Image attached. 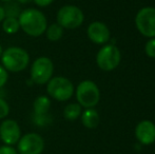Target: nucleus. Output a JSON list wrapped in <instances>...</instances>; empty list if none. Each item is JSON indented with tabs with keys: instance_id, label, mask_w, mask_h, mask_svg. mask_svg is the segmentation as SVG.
<instances>
[{
	"instance_id": "5701e85b",
	"label": "nucleus",
	"mask_w": 155,
	"mask_h": 154,
	"mask_svg": "<svg viewBox=\"0 0 155 154\" xmlns=\"http://www.w3.org/2000/svg\"><path fill=\"white\" fill-rule=\"evenodd\" d=\"M33 1H34L38 6H41V8H43V6L50 5V4H51L52 2L54 1V0H33Z\"/></svg>"
},
{
	"instance_id": "7ed1b4c3",
	"label": "nucleus",
	"mask_w": 155,
	"mask_h": 154,
	"mask_svg": "<svg viewBox=\"0 0 155 154\" xmlns=\"http://www.w3.org/2000/svg\"><path fill=\"white\" fill-rule=\"evenodd\" d=\"M76 98L81 107L93 108L99 103L100 92L97 84L91 80H84L77 87Z\"/></svg>"
},
{
	"instance_id": "ddd939ff",
	"label": "nucleus",
	"mask_w": 155,
	"mask_h": 154,
	"mask_svg": "<svg viewBox=\"0 0 155 154\" xmlns=\"http://www.w3.org/2000/svg\"><path fill=\"white\" fill-rule=\"evenodd\" d=\"M82 125L88 129H95L99 123V114L96 110L89 108L81 114Z\"/></svg>"
},
{
	"instance_id": "f3484780",
	"label": "nucleus",
	"mask_w": 155,
	"mask_h": 154,
	"mask_svg": "<svg viewBox=\"0 0 155 154\" xmlns=\"http://www.w3.org/2000/svg\"><path fill=\"white\" fill-rule=\"evenodd\" d=\"M45 32H47V38L50 41H57L62 37L63 29L58 23H53L47 28Z\"/></svg>"
},
{
	"instance_id": "9b49d317",
	"label": "nucleus",
	"mask_w": 155,
	"mask_h": 154,
	"mask_svg": "<svg viewBox=\"0 0 155 154\" xmlns=\"http://www.w3.org/2000/svg\"><path fill=\"white\" fill-rule=\"evenodd\" d=\"M87 33H88V37L90 38V40L96 44H104L108 42L110 39V31L108 27L99 21L91 23L88 27Z\"/></svg>"
},
{
	"instance_id": "6e6552de",
	"label": "nucleus",
	"mask_w": 155,
	"mask_h": 154,
	"mask_svg": "<svg viewBox=\"0 0 155 154\" xmlns=\"http://www.w3.org/2000/svg\"><path fill=\"white\" fill-rule=\"evenodd\" d=\"M135 25L140 34L146 37H155V8L147 6L137 13Z\"/></svg>"
},
{
	"instance_id": "4be33fe9",
	"label": "nucleus",
	"mask_w": 155,
	"mask_h": 154,
	"mask_svg": "<svg viewBox=\"0 0 155 154\" xmlns=\"http://www.w3.org/2000/svg\"><path fill=\"white\" fill-rule=\"evenodd\" d=\"M0 154H18V151L12 146L5 145V146L0 147Z\"/></svg>"
},
{
	"instance_id": "0eeeda50",
	"label": "nucleus",
	"mask_w": 155,
	"mask_h": 154,
	"mask_svg": "<svg viewBox=\"0 0 155 154\" xmlns=\"http://www.w3.org/2000/svg\"><path fill=\"white\" fill-rule=\"evenodd\" d=\"M120 52L113 44H107L99 50L96 56V62L102 71H112L120 62Z\"/></svg>"
},
{
	"instance_id": "dca6fc26",
	"label": "nucleus",
	"mask_w": 155,
	"mask_h": 154,
	"mask_svg": "<svg viewBox=\"0 0 155 154\" xmlns=\"http://www.w3.org/2000/svg\"><path fill=\"white\" fill-rule=\"evenodd\" d=\"M2 29L6 34H10V35L17 33L18 30L20 29L18 19L14 17H5L4 20L2 21Z\"/></svg>"
},
{
	"instance_id": "4468645a",
	"label": "nucleus",
	"mask_w": 155,
	"mask_h": 154,
	"mask_svg": "<svg viewBox=\"0 0 155 154\" xmlns=\"http://www.w3.org/2000/svg\"><path fill=\"white\" fill-rule=\"evenodd\" d=\"M51 108V100L48 96H39L34 101V112L36 115H47Z\"/></svg>"
},
{
	"instance_id": "b1692460",
	"label": "nucleus",
	"mask_w": 155,
	"mask_h": 154,
	"mask_svg": "<svg viewBox=\"0 0 155 154\" xmlns=\"http://www.w3.org/2000/svg\"><path fill=\"white\" fill-rule=\"evenodd\" d=\"M4 18H5V12H4L3 6L0 5V22H1V21H3Z\"/></svg>"
},
{
	"instance_id": "393cba45",
	"label": "nucleus",
	"mask_w": 155,
	"mask_h": 154,
	"mask_svg": "<svg viewBox=\"0 0 155 154\" xmlns=\"http://www.w3.org/2000/svg\"><path fill=\"white\" fill-rule=\"evenodd\" d=\"M31 1H33V0H18V2H20V3H29Z\"/></svg>"
},
{
	"instance_id": "423d86ee",
	"label": "nucleus",
	"mask_w": 155,
	"mask_h": 154,
	"mask_svg": "<svg viewBox=\"0 0 155 154\" xmlns=\"http://www.w3.org/2000/svg\"><path fill=\"white\" fill-rule=\"evenodd\" d=\"M54 72V64L49 57H39L33 62L31 68V78L37 84L49 82Z\"/></svg>"
},
{
	"instance_id": "a211bd4d",
	"label": "nucleus",
	"mask_w": 155,
	"mask_h": 154,
	"mask_svg": "<svg viewBox=\"0 0 155 154\" xmlns=\"http://www.w3.org/2000/svg\"><path fill=\"white\" fill-rule=\"evenodd\" d=\"M3 8L4 12H5V17H14V18H16L17 16H19V8H17V5L15 3H12V1L10 2V4L4 6Z\"/></svg>"
},
{
	"instance_id": "412c9836",
	"label": "nucleus",
	"mask_w": 155,
	"mask_h": 154,
	"mask_svg": "<svg viewBox=\"0 0 155 154\" xmlns=\"http://www.w3.org/2000/svg\"><path fill=\"white\" fill-rule=\"evenodd\" d=\"M8 78V71H6L2 66H0V88H2V87L6 84Z\"/></svg>"
},
{
	"instance_id": "6ab92c4d",
	"label": "nucleus",
	"mask_w": 155,
	"mask_h": 154,
	"mask_svg": "<svg viewBox=\"0 0 155 154\" xmlns=\"http://www.w3.org/2000/svg\"><path fill=\"white\" fill-rule=\"evenodd\" d=\"M146 54H147L149 57L155 58V37L151 38L149 41L147 42L145 48Z\"/></svg>"
},
{
	"instance_id": "1a4fd4ad",
	"label": "nucleus",
	"mask_w": 155,
	"mask_h": 154,
	"mask_svg": "<svg viewBox=\"0 0 155 154\" xmlns=\"http://www.w3.org/2000/svg\"><path fill=\"white\" fill-rule=\"evenodd\" d=\"M19 154H41L45 149V140L37 133H28L18 140Z\"/></svg>"
},
{
	"instance_id": "20e7f679",
	"label": "nucleus",
	"mask_w": 155,
	"mask_h": 154,
	"mask_svg": "<svg viewBox=\"0 0 155 154\" xmlns=\"http://www.w3.org/2000/svg\"><path fill=\"white\" fill-rule=\"evenodd\" d=\"M57 23L62 29H77L84 22V13L75 5H64L57 13Z\"/></svg>"
},
{
	"instance_id": "a878e982",
	"label": "nucleus",
	"mask_w": 155,
	"mask_h": 154,
	"mask_svg": "<svg viewBox=\"0 0 155 154\" xmlns=\"http://www.w3.org/2000/svg\"><path fill=\"white\" fill-rule=\"evenodd\" d=\"M2 53H3V50H2V47H1V45H0V57H1Z\"/></svg>"
},
{
	"instance_id": "2eb2a0df",
	"label": "nucleus",
	"mask_w": 155,
	"mask_h": 154,
	"mask_svg": "<svg viewBox=\"0 0 155 154\" xmlns=\"http://www.w3.org/2000/svg\"><path fill=\"white\" fill-rule=\"evenodd\" d=\"M81 114V106L79 103H69L67 107L64 108L63 111V116L67 120H75Z\"/></svg>"
},
{
	"instance_id": "aec40b11",
	"label": "nucleus",
	"mask_w": 155,
	"mask_h": 154,
	"mask_svg": "<svg viewBox=\"0 0 155 154\" xmlns=\"http://www.w3.org/2000/svg\"><path fill=\"white\" fill-rule=\"evenodd\" d=\"M10 113V107L3 98L0 97V119L6 117Z\"/></svg>"
},
{
	"instance_id": "f03ea898",
	"label": "nucleus",
	"mask_w": 155,
	"mask_h": 154,
	"mask_svg": "<svg viewBox=\"0 0 155 154\" xmlns=\"http://www.w3.org/2000/svg\"><path fill=\"white\" fill-rule=\"evenodd\" d=\"M2 67L10 72H21L27 69L30 62V56L25 50L17 47H11L3 51L1 55Z\"/></svg>"
},
{
	"instance_id": "39448f33",
	"label": "nucleus",
	"mask_w": 155,
	"mask_h": 154,
	"mask_svg": "<svg viewBox=\"0 0 155 154\" xmlns=\"http://www.w3.org/2000/svg\"><path fill=\"white\" fill-rule=\"evenodd\" d=\"M47 91L50 96L59 101H65L72 97L74 93V86L68 78L57 76L51 78L48 82Z\"/></svg>"
},
{
	"instance_id": "f257e3e1",
	"label": "nucleus",
	"mask_w": 155,
	"mask_h": 154,
	"mask_svg": "<svg viewBox=\"0 0 155 154\" xmlns=\"http://www.w3.org/2000/svg\"><path fill=\"white\" fill-rule=\"evenodd\" d=\"M19 25L27 35L32 37H39L45 32L48 28L47 18L39 10L27 8L19 14Z\"/></svg>"
},
{
	"instance_id": "f8f14e48",
	"label": "nucleus",
	"mask_w": 155,
	"mask_h": 154,
	"mask_svg": "<svg viewBox=\"0 0 155 154\" xmlns=\"http://www.w3.org/2000/svg\"><path fill=\"white\" fill-rule=\"evenodd\" d=\"M136 138L141 145H151L155 142V125L150 120H143L135 129Z\"/></svg>"
},
{
	"instance_id": "9d476101",
	"label": "nucleus",
	"mask_w": 155,
	"mask_h": 154,
	"mask_svg": "<svg viewBox=\"0 0 155 154\" xmlns=\"http://www.w3.org/2000/svg\"><path fill=\"white\" fill-rule=\"evenodd\" d=\"M21 137L20 127L13 119H5L0 125V139L5 145L12 146L18 143Z\"/></svg>"
},
{
	"instance_id": "bb28decb",
	"label": "nucleus",
	"mask_w": 155,
	"mask_h": 154,
	"mask_svg": "<svg viewBox=\"0 0 155 154\" xmlns=\"http://www.w3.org/2000/svg\"><path fill=\"white\" fill-rule=\"evenodd\" d=\"M1 1H4V2H11V1H13V0H1Z\"/></svg>"
}]
</instances>
